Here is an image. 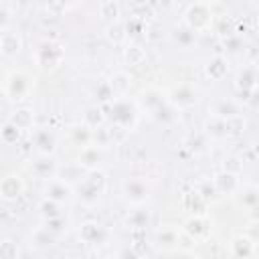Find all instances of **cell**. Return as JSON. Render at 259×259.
I'll return each mask as SVG.
<instances>
[{
  "mask_svg": "<svg viewBox=\"0 0 259 259\" xmlns=\"http://www.w3.org/2000/svg\"><path fill=\"white\" fill-rule=\"evenodd\" d=\"M4 97L10 101H24L32 89H34V79L24 73V71H10L4 77Z\"/></svg>",
  "mask_w": 259,
  "mask_h": 259,
  "instance_id": "obj_1",
  "label": "cell"
},
{
  "mask_svg": "<svg viewBox=\"0 0 259 259\" xmlns=\"http://www.w3.org/2000/svg\"><path fill=\"white\" fill-rule=\"evenodd\" d=\"M65 59V49L61 42L47 38L42 42H38L36 51H34V61L38 65L40 71H55Z\"/></svg>",
  "mask_w": 259,
  "mask_h": 259,
  "instance_id": "obj_2",
  "label": "cell"
},
{
  "mask_svg": "<svg viewBox=\"0 0 259 259\" xmlns=\"http://www.w3.org/2000/svg\"><path fill=\"white\" fill-rule=\"evenodd\" d=\"M105 186H107L105 174H103L101 170H93V172H89V174L83 178L81 184H77V196H79V200L85 202V204H95V202L99 200V196L103 194Z\"/></svg>",
  "mask_w": 259,
  "mask_h": 259,
  "instance_id": "obj_3",
  "label": "cell"
},
{
  "mask_svg": "<svg viewBox=\"0 0 259 259\" xmlns=\"http://www.w3.org/2000/svg\"><path fill=\"white\" fill-rule=\"evenodd\" d=\"M214 16L217 14L212 12V6L208 2H192L184 10V24L190 26L192 30L200 32V30H206L208 26H212Z\"/></svg>",
  "mask_w": 259,
  "mask_h": 259,
  "instance_id": "obj_4",
  "label": "cell"
},
{
  "mask_svg": "<svg viewBox=\"0 0 259 259\" xmlns=\"http://www.w3.org/2000/svg\"><path fill=\"white\" fill-rule=\"evenodd\" d=\"M107 113H109V117H111V121L115 125H121L125 130H130L138 119L136 105L130 99H113L107 105Z\"/></svg>",
  "mask_w": 259,
  "mask_h": 259,
  "instance_id": "obj_5",
  "label": "cell"
},
{
  "mask_svg": "<svg viewBox=\"0 0 259 259\" xmlns=\"http://www.w3.org/2000/svg\"><path fill=\"white\" fill-rule=\"evenodd\" d=\"M168 103L174 109H190L196 103V91L192 89V85L188 83H180L176 87L170 89L168 93Z\"/></svg>",
  "mask_w": 259,
  "mask_h": 259,
  "instance_id": "obj_6",
  "label": "cell"
},
{
  "mask_svg": "<svg viewBox=\"0 0 259 259\" xmlns=\"http://www.w3.org/2000/svg\"><path fill=\"white\" fill-rule=\"evenodd\" d=\"M30 140H32V146L34 150L38 152V156H53L55 150H57V138L51 130L47 127H36L32 130L30 134Z\"/></svg>",
  "mask_w": 259,
  "mask_h": 259,
  "instance_id": "obj_7",
  "label": "cell"
},
{
  "mask_svg": "<svg viewBox=\"0 0 259 259\" xmlns=\"http://www.w3.org/2000/svg\"><path fill=\"white\" fill-rule=\"evenodd\" d=\"M24 190V182L18 174H6L0 180V198L6 202H14Z\"/></svg>",
  "mask_w": 259,
  "mask_h": 259,
  "instance_id": "obj_8",
  "label": "cell"
},
{
  "mask_svg": "<svg viewBox=\"0 0 259 259\" xmlns=\"http://www.w3.org/2000/svg\"><path fill=\"white\" fill-rule=\"evenodd\" d=\"M123 196L132 204H142L148 198V184L142 178H130L123 182Z\"/></svg>",
  "mask_w": 259,
  "mask_h": 259,
  "instance_id": "obj_9",
  "label": "cell"
},
{
  "mask_svg": "<svg viewBox=\"0 0 259 259\" xmlns=\"http://www.w3.org/2000/svg\"><path fill=\"white\" fill-rule=\"evenodd\" d=\"M30 172L36 176V178H42V180H55V176L59 174V166L57 162L53 160V156H38L32 164H30Z\"/></svg>",
  "mask_w": 259,
  "mask_h": 259,
  "instance_id": "obj_10",
  "label": "cell"
},
{
  "mask_svg": "<svg viewBox=\"0 0 259 259\" xmlns=\"http://www.w3.org/2000/svg\"><path fill=\"white\" fill-rule=\"evenodd\" d=\"M20 49H22V38H20V34H18L16 30H10V28L2 30V34H0V53H2L4 57H14Z\"/></svg>",
  "mask_w": 259,
  "mask_h": 259,
  "instance_id": "obj_11",
  "label": "cell"
},
{
  "mask_svg": "<svg viewBox=\"0 0 259 259\" xmlns=\"http://www.w3.org/2000/svg\"><path fill=\"white\" fill-rule=\"evenodd\" d=\"M208 221L200 214H192L190 219H186L184 223V233L190 235L194 241H200V239H206L208 237Z\"/></svg>",
  "mask_w": 259,
  "mask_h": 259,
  "instance_id": "obj_12",
  "label": "cell"
},
{
  "mask_svg": "<svg viewBox=\"0 0 259 259\" xmlns=\"http://www.w3.org/2000/svg\"><path fill=\"white\" fill-rule=\"evenodd\" d=\"M257 87V69L255 67H243L237 75V89L241 91V95H245V101L249 97V93Z\"/></svg>",
  "mask_w": 259,
  "mask_h": 259,
  "instance_id": "obj_13",
  "label": "cell"
},
{
  "mask_svg": "<svg viewBox=\"0 0 259 259\" xmlns=\"http://www.w3.org/2000/svg\"><path fill=\"white\" fill-rule=\"evenodd\" d=\"M101 158H103V156H101V148H97V146H87V148H83V150H81L77 164H79L83 170L93 172V170H97V166H99Z\"/></svg>",
  "mask_w": 259,
  "mask_h": 259,
  "instance_id": "obj_14",
  "label": "cell"
},
{
  "mask_svg": "<svg viewBox=\"0 0 259 259\" xmlns=\"http://www.w3.org/2000/svg\"><path fill=\"white\" fill-rule=\"evenodd\" d=\"M212 182H214L219 194H231V192H235V190L239 188V178H237V174H231V172H227V170L217 172L214 178H212Z\"/></svg>",
  "mask_w": 259,
  "mask_h": 259,
  "instance_id": "obj_15",
  "label": "cell"
},
{
  "mask_svg": "<svg viewBox=\"0 0 259 259\" xmlns=\"http://www.w3.org/2000/svg\"><path fill=\"white\" fill-rule=\"evenodd\" d=\"M79 235H81V239H83L85 243H95V245H97V243H103L105 237H107L105 229H103L99 223H93V221L83 223Z\"/></svg>",
  "mask_w": 259,
  "mask_h": 259,
  "instance_id": "obj_16",
  "label": "cell"
},
{
  "mask_svg": "<svg viewBox=\"0 0 259 259\" xmlns=\"http://www.w3.org/2000/svg\"><path fill=\"white\" fill-rule=\"evenodd\" d=\"M69 196H71L69 184H65V182L59 180V178L51 180V182L47 184V188H45V198H51V200H57V202H65Z\"/></svg>",
  "mask_w": 259,
  "mask_h": 259,
  "instance_id": "obj_17",
  "label": "cell"
},
{
  "mask_svg": "<svg viewBox=\"0 0 259 259\" xmlns=\"http://www.w3.org/2000/svg\"><path fill=\"white\" fill-rule=\"evenodd\" d=\"M140 105H142L146 111L154 113L158 107H162V105H164L162 93H160L158 89H154V87H150V89L142 91V93H140Z\"/></svg>",
  "mask_w": 259,
  "mask_h": 259,
  "instance_id": "obj_18",
  "label": "cell"
},
{
  "mask_svg": "<svg viewBox=\"0 0 259 259\" xmlns=\"http://www.w3.org/2000/svg\"><path fill=\"white\" fill-rule=\"evenodd\" d=\"M231 253L235 259H249L251 253H253V241L249 237H243V235H237L233 241H231Z\"/></svg>",
  "mask_w": 259,
  "mask_h": 259,
  "instance_id": "obj_19",
  "label": "cell"
},
{
  "mask_svg": "<svg viewBox=\"0 0 259 259\" xmlns=\"http://www.w3.org/2000/svg\"><path fill=\"white\" fill-rule=\"evenodd\" d=\"M229 71V63L223 55H214L208 63H206V75L212 79V81H221Z\"/></svg>",
  "mask_w": 259,
  "mask_h": 259,
  "instance_id": "obj_20",
  "label": "cell"
},
{
  "mask_svg": "<svg viewBox=\"0 0 259 259\" xmlns=\"http://www.w3.org/2000/svg\"><path fill=\"white\" fill-rule=\"evenodd\" d=\"M212 115L221 117V119H229L239 115V105L233 99H217L212 103Z\"/></svg>",
  "mask_w": 259,
  "mask_h": 259,
  "instance_id": "obj_21",
  "label": "cell"
},
{
  "mask_svg": "<svg viewBox=\"0 0 259 259\" xmlns=\"http://www.w3.org/2000/svg\"><path fill=\"white\" fill-rule=\"evenodd\" d=\"M8 119H10L16 127H20V130H30L32 123H34V113H32V109H28V107H18V109H14V111L10 113Z\"/></svg>",
  "mask_w": 259,
  "mask_h": 259,
  "instance_id": "obj_22",
  "label": "cell"
},
{
  "mask_svg": "<svg viewBox=\"0 0 259 259\" xmlns=\"http://www.w3.org/2000/svg\"><path fill=\"white\" fill-rule=\"evenodd\" d=\"M172 38H174V42H178L182 49H188V47H192V45L196 42V30H192V28L186 26V24H182V26L174 28Z\"/></svg>",
  "mask_w": 259,
  "mask_h": 259,
  "instance_id": "obj_23",
  "label": "cell"
},
{
  "mask_svg": "<svg viewBox=\"0 0 259 259\" xmlns=\"http://www.w3.org/2000/svg\"><path fill=\"white\" fill-rule=\"evenodd\" d=\"M71 140H73V144H77L81 148H87V146L93 144V130L87 127L85 123L75 125V127H71Z\"/></svg>",
  "mask_w": 259,
  "mask_h": 259,
  "instance_id": "obj_24",
  "label": "cell"
},
{
  "mask_svg": "<svg viewBox=\"0 0 259 259\" xmlns=\"http://www.w3.org/2000/svg\"><path fill=\"white\" fill-rule=\"evenodd\" d=\"M59 180H63L65 184H81L83 182V168L79 164H73V166H65V168H59Z\"/></svg>",
  "mask_w": 259,
  "mask_h": 259,
  "instance_id": "obj_25",
  "label": "cell"
},
{
  "mask_svg": "<svg viewBox=\"0 0 259 259\" xmlns=\"http://www.w3.org/2000/svg\"><path fill=\"white\" fill-rule=\"evenodd\" d=\"M20 136H22V130L16 127L10 119H6V121L2 123V127H0V140H2V144L12 146V144H16V142L20 140Z\"/></svg>",
  "mask_w": 259,
  "mask_h": 259,
  "instance_id": "obj_26",
  "label": "cell"
},
{
  "mask_svg": "<svg viewBox=\"0 0 259 259\" xmlns=\"http://www.w3.org/2000/svg\"><path fill=\"white\" fill-rule=\"evenodd\" d=\"M103 119H105L103 109H101V107H97V105H89V107L85 109V113H83V123H85L87 127H91V130L101 127Z\"/></svg>",
  "mask_w": 259,
  "mask_h": 259,
  "instance_id": "obj_27",
  "label": "cell"
},
{
  "mask_svg": "<svg viewBox=\"0 0 259 259\" xmlns=\"http://www.w3.org/2000/svg\"><path fill=\"white\" fill-rule=\"evenodd\" d=\"M55 243V235L51 233V231H47L45 227H38L34 233H32V237H30V245L34 247V249H47V247H51Z\"/></svg>",
  "mask_w": 259,
  "mask_h": 259,
  "instance_id": "obj_28",
  "label": "cell"
},
{
  "mask_svg": "<svg viewBox=\"0 0 259 259\" xmlns=\"http://www.w3.org/2000/svg\"><path fill=\"white\" fill-rule=\"evenodd\" d=\"M123 57L130 65H142L144 59H146V51L140 42H130L125 49H123Z\"/></svg>",
  "mask_w": 259,
  "mask_h": 259,
  "instance_id": "obj_29",
  "label": "cell"
},
{
  "mask_svg": "<svg viewBox=\"0 0 259 259\" xmlns=\"http://www.w3.org/2000/svg\"><path fill=\"white\" fill-rule=\"evenodd\" d=\"M178 231L176 229H172V227H166V229H162V231H158L156 233V241H158V245L162 247V249H172L174 245H178Z\"/></svg>",
  "mask_w": 259,
  "mask_h": 259,
  "instance_id": "obj_30",
  "label": "cell"
},
{
  "mask_svg": "<svg viewBox=\"0 0 259 259\" xmlns=\"http://www.w3.org/2000/svg\"><path fill=\"white\" fill-rule=\"evenodd\" d=\"M99 16H101L103 20H107L109 24L115 22V20H119V18H117V16H119V4H117L115 0H105V2H101V4H99Z\"/></svg>",
  "mask_w": 259,
  "mask_h": 259,
  "instance_id": "obj_31",
  "label": "cell"
},
{
  "mask_svg": "<svg viewBox=\"0 0 259 259\" xmlns=\"http://www.w3.org/2000/svg\"><path fill=\"white\" fill-rule=\"evenodd\" d=\"M107 38H109L111 42H115V45L123 42V40L127 38V26H125L121 20H115V22L107 24Z\"/></svg>",
  "mask_w": 259,
  "mask_h": 259,
  "instance_id": "obj_32",
  "label": "cell"
},
{
  "mask_svg": "<svg viewBox=\"0 0 259 259\" xmlns=\"http://www.w3.org/2000/svg\"><path fill=\"white\" fill-rule=\"evenodd\" d=\"M38 212L40 217L47 221V219H55V217H61V202L57 200H51V198H42L38 202Z\"/></svg>",
  "mask_w": 259,
  "mask_h": 259,
  "instance_id": "obj_33",
  "label": "cell"
},
{
  "mask_svg": "<svg viewBox=\"0 0 259 259\" xmlns=\"http://www.w3.org/2000/svg\"><path fill=\"white\" fill-rule=\"evenodd\" d=\"M204 204H206V200L200 196V192H198L196 188L184 194V208H186V210H192V212L196 214L198 210H202Z\"/></svg>",
  "mask_w": 259,
  "mask_h": 259,
  "instance_id": "obj_34",
  "label": "cell"
},
{
  "mask_svg": "<svg viewBox=\"0 0 259 259\" xmlns=\"http://www.w3.org/2000/svg\"><path fill=\"white\" fill-rule=\"evenodd\" d=\"M239 202L247 208H253V206H259V186H247L243 188L241 196H239Z\"/></svg>",
  "mask_w": 259,
  "mask_h": 259,
  "instance_id": "obj_35",
  "label": "cell"
},
{
  "mask_svg": "<svg viewBox=\"0 0 259 259\" xmlns=\"http://www.w3.org/2000/svg\"><path fill=\"white\" fill-rule=\"evenodd\" d=\"M204 127H206V134L212 136V138H223V136H227L225 119H221V117H217V115H210Z\"/></svg>",
  "mask_w": 259,
  "mask_h": 259,
  "instance_id": "obj_36",
  "label": "cell"
},
{
  "mask_svg": "<svg viewBox=\"0 0 259 259\" xmlns=\"http://www.w3.org/2000/svg\"><path fill=\"white\" fill-rule=\"evenodd\" d=\"M95 97H97V101L109 105V103L113 101V97H115V91H113L111 83H109V81H101V83L95 87Z\"/></svg>",
  "mask_w": 259,
  "mask_h": 259,
  "instance_id": "obj_37",
  "label": "cell"
},
{
  "mask_svg": "<svg viewBox=\"0 0 259 259\" xmlns=\"http://www.w3.org/2000/svg\"><path fill=\"white\" fill-rule=\"evenodd\" d=\"M113 142V138H111V130L109 127H97V130H93V146H97V148H105V146H109Z\"/></svg>",
  "mask_w": 259,
  "mask_h": 259,
  "instance_id": "obj_38",
  "label": "cell"
},
{
  "mask_svg": "<svg viewBox=\"0 0 259 259\" xmlns=\"http://www.w3.org/2000/svg\"><path fill=\"white\" fill-rule=\"evenodd\" d=\"M0 259H18V245L12 239H2L0 243Z\"/></svg>",
  "mask_w": 259,
  "mask_h": 259,
  "instance_id": "obj_39",
  "label": "cell"
},
{
  "mask_svg": "<svg viewBox=\"0 0 259 259\" xmlns=\"http://www.w3.org/2000/svg\"><path fill=\"white\" fill-rule=\"evenodd\" d=\"M148 219H150L148 210L138 208V210H134V212L127 217V225H130L132 229H144V227L148 225Z\"/></svg>",
  "mask_w": 259,
  "mask_h": 259,
  "instance_id": "obj_40",
  "label": "cell"
},
{
  "mask_svg": "<svg viewBox=\"0 0 259 259\" xmlns=\"http://www.w3.org/2000/svg\"><path fill=\"white\" fill-rule=\"evenodd\" d=\"M225 127H227V136H239L245 130V119L241 115L229 117V119H225Z\"/></svg>",
  "mask_w": 259,
  "mask_h": 259,
  "instance_id": "obj_41",
  "label": "cell"
},
{
  "mask_svg": "<svg viewBox=\"0 0 259 259\" xmlns=\"http://www.w3.org/2000/svg\"><path fill=\"white\" fill-rule=\"evenodd\" d=\"M109 83H111V87H113L115 93H125L130 89V77L125 73H115Z\"/></svg>",
  "mask_w": 259,
  "mask_h": 259,
  "instance_id": "obj_42",
  "label": "cell"
},
{
  "mask_svg": "<svg viewBox=\"0 0 259 259\" xmlns=\"http://www.w3.org/2000/svg\"><path fill=\"white\" fill-rule=\"evenodd\" d=\"M196 190L200 192V196H202L204 200H210V198H214V196L219 194V192H217V186H214L212 180H200L198 186H196Z\"/></svg>",
  "mask_w": 259,
  "mask_h": 259,
  "instance_id": "obj_43",
  "label": "cell"
},
{
  "mask_svg": "<svg viewBox=\"0 0 259 259\" xmlns=\"http://www.w3.org/2000/svg\"><path fill=\"white\" fill-rule=\"evenodd\" d=\"M42 227H45L47 231H51L53 235H59V233H63V231L67 229V221H65L63 217H55V219H47Z\"/></svg>",
  "mask_w": 259,
  "mask_h": 259,
  "instance_id": "obj_44",
  "label": "cell"
},
{
  "mask_svg": "<svg viewBox=\"0 0 259 259\" xmlns=\"http://www.w3.org/2000/svg\"><path fill=\"white\" fill-rule=\"evenodd\" d=\"M223 45H225L227 51H239L241 45H243V38H241L239 34H231V36H227V38L223 40Z\"/></svg>",
  "mask_w": 259,
  "mask_h": 259,
  "instance_id": "obj_45",
  "label": "cell"
},
{
  "mask_svg": "<svg viewBox=\"0 0 259 259\" xmlns=\"http://www.w3.org/2000/svg\"><path fill=\"white\" fill-rule=\"evenodd\" d=\"M178 245L182 247V251H190V249L196 245V241H194L190 235H186V233L182 231V233L178 235Z\"/></svg>",
  "mask_w": 259,
  "mask_h": 259,
  "instance_id": "obj_46",
  "label": "cell"
},
{
  "mask_svg": "<svg viewBox=\"0 0 259 259\" xmlns=\"http://www.w3.org/2000/svg\"><path fill=\"white\" fill-rule=\"evenodd\" d=\"M8 22H10V10L6 4H0V28L6 30L8 28Z\"/></svg>",
  "mask_w": 259,
  "mask_h": 259,
  "instance_id": "obj_47",
  "label": "cell"
},
{
  "mask_svg": "<svg viewBox=\"0 0 259 259\" xmlns=\"http://www.w3.org/2000/svg\"><path fill=\"white\" fill-rule=\"evenodd\" d=\"M225 170L231 172V174H239V170H241L239 158H229V160H225Z\"/></svg>",
  "mask_w": 259,
  "mask_h": 259,
  "instance_id": "obj_48",
  "label": "cell"
},
{
  "mask_svg": "<svg viewBox=\"0 0 259 259\" xmlns=\"http://www.w3.org/2000/svg\"><path fill=\"white\" fill-rule=\"evenodd\" d=\"M247 103L251 105V107H255V109H259V85L249 93V97H247Z\"/></svg>",
  "mask_w": 259,
  "mask_h": 259,
  "instance_id": "obj_49",
  "label": "cell"
},
{
  "mask_svg": "<svg viewBox=\"0 0 259 259\" xmlns=\"http://www.w3.org/2000/svg\"><path fill=\"white\" fill-rule=\"evenodd\" d=\"M119 259H140V255L136 253L134 247H125V249L119 251Z\"/></svg>",
  "mask_w": 259,
  "mask_h": 259,
  "instance_id": "obj_50",
  "label": "cell"
},
{
  "mask_svg": "<svg viewBox=\"0 0 259 259\" xmlns=\"http://www.w3.org/2000/svg\"><path fill=\"white\" fill-rule=\"evenodd\" d=\"M45 8L49 12H61V10H67V4H63V2H49V4H45Z\"/></svg>",
  "mask_w": 259,
  "mask_h": 259,
  "instance_id": "obj_51",
  "label": "cell"
},
{
  "mask_svg": "<svg viewBox=\"0 0 259 259\" xmlns=\"http://www.w3.org/2000/svg\"><path fill=\"white\" fill-rule=\"evenodd\" d=\"M172 259H196V257H194L190 251H180V253H178V255H174Z\"/></svg>",
  "mask_w": 259,
  "mask_h": 259,
  "instance_id": "obj_52",
  "label": "cell"
},
{
  "mask_svg": "<svg viewBox=\"0 0 259 259\" xmlns=\"http://www.w3.org/2000/svg\"><path fill=\"white\" fill-rule=\"evenodd\" d=\"M249 210H251L249 214H251V217L257 221V219H259V206H253V208H249Z\"/></svg>",
  "mask_w": 259,
  "mask_h": 259,
  "instance_id": "obj_53",
  "label": "cell"
},
{
  "mask_svg": "<svg viewBox=\"0 0 259 259\" xmlns=\"http://www.w3.org/2000/svg\"><path fill=\"white\" fill-rule=\"evenodd\" d=\"M253 150H255V154H257V158H259V140L255 142V146H253Z\"/></svg>",
  "mask_w": 259,
  "mask_h": 259,
  "instance_id": "obj_54",
  "label": "cell"
}]
</instances>
